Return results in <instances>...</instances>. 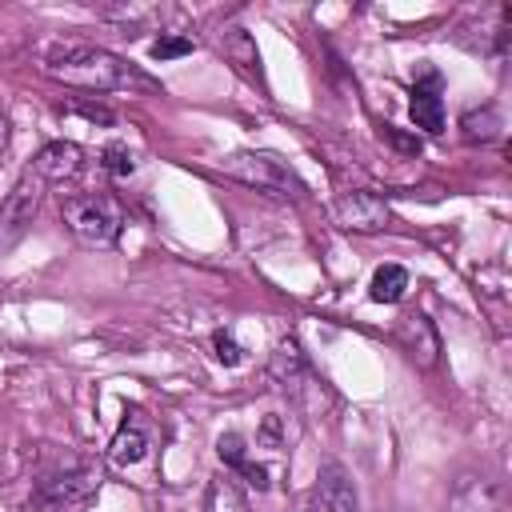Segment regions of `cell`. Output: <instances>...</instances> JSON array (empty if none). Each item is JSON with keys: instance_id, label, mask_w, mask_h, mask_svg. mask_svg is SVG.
Here are the masks:
<instances>
[{"instance_id": "13", "label": "cell", "mask_w": 512, "mask_h": 512, "mask_svg": "<svg viewBox=\"0 0 512 512\" xmlns=\"http://www.w3.org/2000/svg\"><path fill=\"white\" fill-rule=\"evenodd\" d=\"M268 372H272V380H280L284 388H296V380L308 372V360H304V352H300V344L288 336V340H280L276 344V352H272V364H268Z\"/></svg>"}, {"instance_id": "5", "label": "cell", "mask_w": 512, "mask_h": 512, "mask_svg": "<svg viewBox=\"0 0 512 512\" xmlns=\"http://www.w3.org/2000/svg\"><path fill=\"white\" fill-rule=\"evenodd\" d=\"M40 196H44V180L28 168V172L12 184V192L0 200V252H12V248L28 236L32 220H36V212H40Z\"/></svg>"}, {"instance_id": "18", "label": "cell", "mask_w": 512, "mask_h": 512, "mask_svg": "<svg viewBox=\"0 0 512 512\" xmlns=\"http://www.w3.org/2000/svg\"><path fill=\"white\" fill-rule=\"evenodd\" d=\"M100 160H104V168H108L112 176H132V168H136L128 144H108V148L100 152Z\"/></svg>"}, {"instance_id": "14", "label": "cell", "mask_w": 512, "mask_h": 512, "mask_svg": "<svg viewBox=\"0 0 512 512\" xmlns=\"http://www.w3.org/2000/svg\"><path fill=\"white\" fill-rule=\"evenodd\" d=\"M404 292H408V272L400 264H380L376 276H372L368 296L376 304H396V300H404Z\"/></svg>"}, {"instance_id": "20", "label": "cell", "mask_w": 512, "mask_h": 512, "mask_svg": "<svg viewBox=\"0 0 512 512\" xmlns=\"http://www.w3.org/2000/svg\"><path fill=\"white\" fill-rule=\"evenodd\" d=\"M216 456L228 464V468H240L248 456H244V436H236V432H228V436H220L216 440Z\"/></svg>"}, {"instance_id": "17", "label": "cell", "mask_w": 512, "mask_h": 512, "mask_svg": "<svg viewBox=\"0 0 512 512\" xmlns=\"http://www.w3.org/2000/svg\"><path fill=\"white\" fill-rule=\"evenodd\" d=\"M192 52V36H180V32H160L152 40V56L156 60H176V56H188Z\"/></svg>"}, {"instance_id": "15", "label": "cell", "mask_w": 512, "mask_h": 512, "mask_svg": "<svg viewBox=\"0 0 512 512\" xmlns=\"http://www.w3.org/2000/svg\"><path fill=\"white\" fill-rule=\"evenodd\" d=\"M220 48H224L228 60L240 64L248 76H260V52H256V44H252V36H248L244 28H228V32L220 36Z\"/></svg>"}, {"instance_id": "23", "label": "cell", "mask_w": 512, "mask_h": 512, "mask_svg": "<svg viewBox=\"0 0 512 512\" xmlns=\"http://www.w3.org/2000/svg\"><path fill=\"white\" fill-rule=\"evenodd\" d=\"M4 148H8V120L0 116V152H4Z\"/></svg>"}, {"instance_id": "22", "label": "cell", "mask_w": 512, "mask_h": 512, "mask_svg": "<svg viewBox=\"0 0 512 512\" xmlns=\"http://www.w3.org/2000/svg\"><path fill=\"white\" fill-rule=\"evenodd\" d=\"M236 472H240V476H244V480H248L256 492H264V488H268V468H264V464H252V460H244Z\"/></svg>"}, {"instance_id": "8", "label": "cell", "mask_w": 512, "mask_h": 512, "mask_svg": "<svg viewBox=\"0 0 512 512\" xmlns=\"http://www.w3.org/2000/svg\"><path fill=\"white\" fill-rule=\"evenodd\" d=\"M80 168H84V148L72 144V140H52V144H44V148L36 152V160H32V172H36L44 184H64V180L80 176Z\"/></svg>"}, {"instance_id": "19", "label": "cell", "mask_w": 512, "mask_h": 512, "mask_svg": "<svg viewBox=\"0 0 512 512\" xmlns=\"http://www.w3.org/2000/svg\"><path fill=\"white\" fill-rule=\"evenodd\" d=\"M60 108H64V112H76V116H84V120H92V124H112V120H116L112 108L92 104V100H68V104H60Z\"/></svg>"}, {"instance_id": "1", "label": "cell", "mask_w": 512, "mask_h": 512, "mask_svg": "<svg viewBox=\"0 0 512 512\" xmlns=\"http://www.w3.org/2000/svg\"><path fill=\"white\" fill-rule=\"evenodd\" d=\"M40 68L68 84V88H88V92H160L152 76H144L136 64L120 60L116 52L84 40H52L40 52Z\"/></svg>"}, {"instance_id": "9", "label": "cell", "mask_w": 512, "mask_h": 512, "mask_svg": "<svg viewBox=\"0 0 512 512\" xmlns=\"http://www.w3.org/2000/svg\"><path fill=\"white\" fill-rule=\"evenodd\" d=\"M308 512H360V500H356V488L352 480L344 476L340 464H328L312 488V500H308Z\"/></svg>"}, {"instance_id": "3", "label": "cell", "mask_w": 512, "mask_h": 512, "mask_svg": "<svg viewBox=\"0 0 512 512\" xmlns=\"http://www.w3.org/2000/svg\"><path fill=\"white\" fill-rule=\"evenodd\" d=\"M64 224L68 232L84 244V248H112L120 240V228H124V212L112 196H96V192H84V196H68L64 200Z\"/></svg>"}, {"instance_id": "2", "label": "cell", "mask_w": 512, "mask_h": 512, "mask_svg": "<svg viewBox=\"0 0 512 512\" xmlns=\"http://www.w3.org/2000/svg\"><path fill=\"white\" fill-rule=\"evenodd\" d=\"M220 172L240 180V184H248V188H256V192H264V196H276V200L304 196V184L296 180V172L280 156H272V152H252V148L228 152L220 160Z\"/></svg>"}, {"instance_id": "7", "label": "cell", "mask_w": 512, "mask_h": 512, "mask_svg": "<svg viewBox=\"0 0 512 512\" xmlns=\"http://www.w3.org/2000/svg\"><path fill=\"white\" fill-rule=\"evenodd\" d=\"M396 344L404 348V356L416 368H432L440 360V336H436V328H432V320L424 312H408L396 324Z\"/></svg>"}, {"instance_id": "11", "label": "cell", "mask_w": 512, "mask_h": 512, "mask_svg": "<svg viewBox=\"0 0 512 512\" xmlns=\"http://www.w3.org/2000/svg\"><path fill=\"white\" fill-rule=\"evenodd\" d=\"M408 112H412V124L424 128V132H444V100H440V88H436V76H428L424 84L412 88V100H408Z\"/></svg>"}, {"instance_id": "16", "label": "cell", "mask_w": 512, "mask_h": 512, "mask_svg": "<svg viewBox=\"0 0 512 512\" xmlns=\"http://www.w3.org/2000/svg\"><path fill=\"white\" fill-rule=\"evenodd\" d=\"M500 112L492 108V104H484V108H468L464 116H460V128H464V140H496L500 136Z\"/></svg>"}, {"instance_id": "21", "label": "cell", "mask_w": 512, "mask_h": 512, "mask_svg": "<svg viewBox=\"0 0 512 512\" xmlns=\"http://www.w3.org/2000/svg\"><path fill=\"white\" fill-rule=\"evenodd\" d=\"M212 352H216V360H220L224 368H232V364H240V360H244L240 344H236L228 332H216V336H212Z\"/></svg>"}, {"instance_id": "6", "label": "cell", "mask_w": 512, "mask_h": 512, "mask_svg": "<svg viewBox=\"0 0 512 512\" xmlns=\"http://www.w3.org/2000/svg\"><path fill=\"white\" fill-rule=\"evenodd\" d=\"M336 224L348 232H380L388 224V204L376 192H340L336 200Z\"/></svg>"}, {"instance_id": "12", "label": "cell", "mask_w": 512, "mask_h": 512, "mask_svg": "<svg viewBox=\"0 0 512 512\" xmlns=\"http://www.w3.org/2000/svg\"><path fill=\"white\" fill-rule=\"evenodd\" d=\"M204 512H252V504H248L240 480L228 476V472H220L204 488Z\"/></svg>"}, {"instance_id": "4", "label": "cell", "mask_w": 512, "mask_h": 512, "mask_svg": "<svg viewBox=\"0 0 512 512\" xmlns=\"http://www.w3.org/2000/svg\"><path fill=\"white\" fill-rule=\"evenodd\" d=\"M96 492H100V468L88 460H76L68 468L48 472L32 488V508L36 512H72V508H84Z\"/></svg>"}, {"instance_id": "10", "label": "cell", "mask_w": 512, "mask_h": 512, "mask_svg": "<svg viewBox=\"0 0 512 512\" xmlns=\"http://www.w3.org/2000/svg\"><path fill=\"white\" fill-rule=\"evenodd\" d=\"M144 452H148V424H144L140 412H128V416L120 420L116 436L108 440V460H112L116 468H128V464L144 460Z\"/></svg>"}]
</instances>
